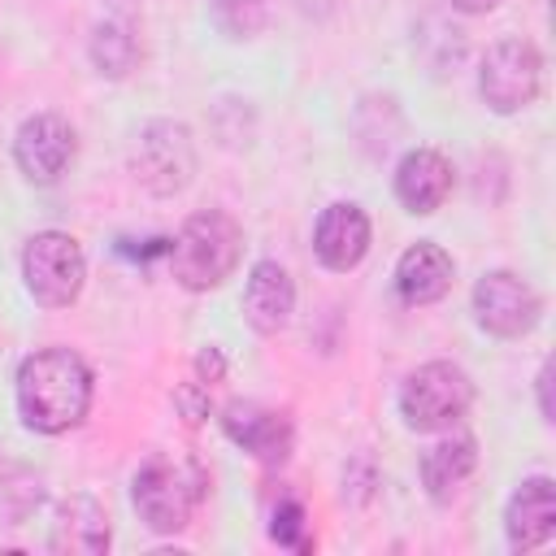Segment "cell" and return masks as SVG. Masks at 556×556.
I'll use <instances>...</instances> for the list:
<instances>
[{
  "label": "cell",
  "mask_w": 556,
  "mask_h": 556,
  "mask_svg": "<svg viewBox=\"0 0 556 556\" xmlns=\"http://www.w3.org/2000/svg\"><path fill=\"white\" fill-rule=\"evenodd\" d=\"M13 395L26 430L65 434L91 408V369L70 348H39L17 365Z\"/></svg>",
  "instance_id": "6da1fadb"
},
{
  "label": "cell",
  "mask_w": 556,
  "mask_h": 556,
  "mask_svg": "<svg viewBox=\"0 0 556 556\" xmlns=\"http://www.w3.org/2000/svg\"><path fill=\"white\" fill-rule=\"evenodd\" d=\"M243 256V226L222 208H200L182 222V230L169 239V274L187 291H213L222 287Z\"/></svg>",
  "instance_id": "7a4b0ae2"
},
{
  "label": "cell",
  "mask_w": 556,
  "mask_h": 556,
  "mask_svg": "<svg viewBox=\"0 0 556 556\" xmlns=\"http://www.w3.org/2000/svg\"><path fill=\"white\" fill-rule=\"evenodd\" d=\"M204 495V469L195 460L174 456H148L130 478V504L139 521L152 534H178L187 530L195 504Z\"/></svg>",
  "instance_id": "3957f363"
},
{
  "label": "cell",
  "mask_w": 556,
  "mask_h": 556,
  "mask_svg": "<svg viewBox=\"0 0 556 556\" xmlns=\"http://www.w3.org/2000/svg\"><path fill=\"white\" fill-rule=\"evenodd\" d=\"M469 404H473V382L452 361H426L400 387V417L417 434L452 430L469 413Z\"/></svg>",
  "instance_id": "277c9868"
},
{
  "label": "cell",
  "mask_w": 556,
  "mask_h": 556,
  "mask_svg": "<svg viewBox=\"0 0 556 556\" xmlns=\"http://www.w3.org/2000/svg\"><path fill=\"white\" fill-rule=\"evenodd\" d=\"M22 282L35 304L43 308H70L87 282V256L74 235L65 230H39L22 248Z\"/></svg>",
  "instance_id": "5b68a950"
},
{
  "label": "cell",
  "mask_w": 556,
  "mask_h": 556,
  "mask_svg": "<svg viewBox=\"0 0 556 556\" xmlns=\"http://www.w3.org/2000/svg\"><path fill=\"white\" fill-rule=\"evenodd\" d=\"M539 83H543V56L530 39H500L486 48V56L478 65V96L500 117L534 104Z\"/></svg>",
  "instance_id": "8992f818"
},
{
  "label": "cell",
  "mask_w": 556,
  "mask_h": 556,
  "mask_svg": "<svg viewBox=\"0 0 556 556\" xmlns=\"http://www.w3.org/2000/svg\"><path fill=\"white\" fill-rule=\"evenodd\" d=\"M539 295L534 287L513 269H491L473 282V317L495 339H521L539 326Z\"/></svg>",
  "instance_id": "52a82bcc"
},
{
  "label": "cell",
  "mask_w": 556,
  "mask_h": 556,
  "mask_svg": "<svg viewBox=\"0 0 556 556\" xmlns=\"http://www.w3.org/2000/svg\"><path fill=\"white\" fill-rule=\"evenodd\" d=\"M195 169V148L191 130L182 122H148L135 143V178L152 195H174L191 182Z\"/></svg>",
  "instance_id": "ba28073f"
},
{
  "label": "cell",
  "mask_w": 556,
  "mask_h": 556,
  "mask_svg": "<svg viewBox=\"0 0 556 556\" xmlns=\"http://www.w3.org/2000/svg\"><path fill=\"white\" fill-rule=\"evenodd\" d=\"M74 152H78V135L61 113H35L13 135V161L22 178L39 187H52L74 165Z\"/></svg>",
  "instance_id": "9c48e42d"
},
{
  "label": "cell",
  "mask_w": 556,
  "mask_h": 556,
  "mask_svg": "<svg viewBox=\"0 0 556 556\" xmlns=\"http://www.w3.org/2000/svg\"><path fill=\"white\" fill-rule=\"evenodd\" d=\"M222 430H226L230 443H239L248 456H256L269 469H278L291 456V447H295L291 421L282 413L256 404V400H230L222 408Z\"/></svg>",
  "instance_id": "30bf717a"
},
{
  "label": "cell",
  "mask_w": 556,
  "mask_h": 556,
  "mask_svg": "<svg viewBox=\"0 0 556 556\" xmlns=\"http://www.w3.org/2000/svg\"><path fill=\"white\" fill-rule=\"evenodd\" d=\"M369 239H374L369 217H365V208L352 204V200H339V204L321 208V217H317V226H313V252H317V261H321L326 269H334V274L356 269V265L365 261V252H369Z\"/></svg>",
  "instance_id": "8fae6325"
},
{
  "label": "cell",
  "mask_w": 556,
  "mask_h": 556,
  "mask_svg": "<svg viewBox=\"0 0 556 556\" xmlns=\"http://www.w3.org/2000/svg\"><path fill=\"white\" fill-rule=\"evenodd\" d=\"M504 534L513 552H534L556 534V482L547 473L517 482L504 504Z\"/></svg>",
  "instance_id": "7c38bea8"
},
{
  "label": "cell",
  "mask_w": 556,
  "mask_h": 556,
  "mask_svg": "<svg viewBox=\"0 0 556 556\" xmlns=\"http://www.w3.org/2000/svg\"><path fill=\"white\" fill-rule=\"evenodd\" d=\"M452 195V161L434 148H413L400 156L395 165V200L404 204V213L426 217L434 208H443V200Z\"/></svg>",
  "instance_id": "4fadbf2b"
},
{
  "label": "cell",
  "mask_w": 556,
  "mask_h": 556,
  "mask_svg": "<svg viewBox=\"0 0 556 556\" xmlns=\"http://www.w3.org/2000/svg\"><path fill=\"white\" fill-rule=\"evenodd\" d=\"M295 313V282L278 261H256L243 282V317L256 334H278Z\"/></svg>",
  "instance_id": "5bb4252c"
},
{
  "label": "cell",
  "mask_w": 556,
  "mask_h": 556,
  "mask_svg": "<svg viewBox=\"0 0 556 556\" xmlns=\"http://www.w3.org/2000/svg\"><path fill=\"white\" fill-rule=\"evenodd\" d=\"M452 274H456L452 256L439 243L421 239V243L400 252V261H395V291H400L404 304H434V300H443L452 291Z\"/></svg>",
  "instance_id": "9a60e30c"
},
{
  "label": "cell",
  "mask_w": 556,
  "mask_h": 556,
  "mask_svg": "<svg viewBox=\"0 0 556 556\" xmlns=\"http://www.w3.org/2000/svg\"><path fill=\"white\" fill-rule=\"evenodd\" d=\"M52 552H70V556H100L109 552V517L91 495H70L56 508L52 521Z\"/></svg>",
  "instance_id": "2e32d148"
},
{
  "label": "cell",
  "mask_w": 556,
  "mask_h": 556,
  "mask_svg": "<svg viewBox=\"0 0 556 556\" xmlns=\"http://www.w3.org/2000/svg\"><path fill=\"white\" fill-rule=\"evenodd\" d=\"M473 465H478V439L473 434H447V439H439L421 456V486H426V495L434 504H447L465 486V478L473 473Z\"/></svg>",
  "instance_id": "e0dca14e"
},
{
  "label": "cell",
  "mask_w": 556,
  "mask_h": 556,
  "mask_svg": "<svg viewBox=\"0 0 556 556\" xmlns=\"http://www.w3.org/2000/svg\"><path fill=\"white\" fill-rule=\"evenodd\" d=\"M135 56H139V43L122 22H104L91 35V61L104 78H126L135 70Z\"/></svg>",
  "instance_id": "ac0fdd59"
},
{
  "label": "cell",
  "mask_w": 556,
  "mask_h": 556,
  "mask_svg": "<svg viewBox=\"0 0 556 556\" xmlns=\"http://www.w3.org/2000/svg\"><path fill=\"white\" fill-rule=\"evenodd\" d=\"M208 13L226 39H252L269 22V0H213Z\"/></svg>",
  "instance_id": "d6986e66"
},
{
  "label": "cell",
  "mask_w": 556,
  "mask_h": 556,
  "mask_svg": "<svg viewBox=\"0 0 556 556\" xmlns=\"http://www.w3.org/2000/svg\"><path fill=\"white\" fill-rule=\"evenodd\" d=\"M274 543L291 547V552H313V534H308V513L300 500H278L274 521H269Z\"/></svg>",
  "instance_id": "ffe728a7"
},
{
  "label": "cell",
  "mask_w": 556,
  "mask_h": 556,
  "mask_svg": "<svg viewBox=\"0 0 556 556\" xmlns=\"http://www.w3.org/2000/svg\"><path fill=\"white\" fill-rule=\"evenodd\" d=\"M174 404H178V413H182L187 426H200L208 417V387L204 382H182L174 391Z\"/></svg>",
  "instance_id": "44dd1931"
},
{
  "label": "cell",
  "mask_w": 556,
  "mask_h": 556,
  "mask_svg": "<svg viewBox=\"0 0 556 556\" xmlns=\"http://www.w3.org/2000/svg\"><path fill=\"white\" fill-rule=\"evenodd\" d=\"M226 378V356L217 352V348H204L200 356H195V382H222Z\"/></svg>",
  "instance_id": "7402d4cb"
},
{
  "label": "cell",
  "mask_w": 556,
  "mask_h": 556,
  "mask_svg": "<svg viewBox=\"0 0 556 556\" xmlns=\"http://www.w3.org/2000/svg\"><path fill=\"white\" fill-rule=\"evenodd\" d=\"M534 382H539V413H543V421H556V408H552V361H543Z\"/></svg>",
  "instance_id": "603a6c76"
},
{
  "label": "cell",
  "mask_w": 556,
  "mask_h": 556,
  "mask_svg": "<svg viewBox=\"0 0 556 556\" xmlns=\"http://www.w3.org/2000/svg\"><path fill=\"white\" fill-rule=\"evenodd\" d=\"M452 9H460V13H491L500 0H447Z\"/></svg>",
  "instance_id": "cb8c5ba5"
}]
</instances>
